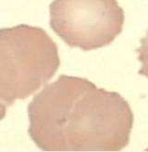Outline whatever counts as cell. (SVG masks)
Instances as JSON below:
<instances>
[{
    "label": "cell",
    "mask_w": 148,
    "mask_h": 152,
    "mask_svg": "<svg viewBox=\"0 0 148 152\" xmlns=\"http://www.w3.org/2000/svg\"><path fill=\"white\" fill-rule=\"evenodd\" d=\"M29 134L44 151H120L130 142L133 113L117 92L60 75L28 106Z\"/></svg>",
    "instance_id": "cell-1"
},
{
    "label": "cell",
    "mask_w": 148,
    "mask_h": 152,
    "mask_svg": "<svg viewBox=\"0 0 148 152\" xmlns=\"http://www.w3.org/2000/svg\"><path fill=\"white\" fill-rule=\"evenodd\" d=\"M57 47L44 30L20 24L0 29V103L25 99L53 77Z\"/></svg>",
    "instance_id": "cell-2"
},
{
    "label": "cell",
    "mask_w": 148,
    "mask_h": 152,
    "mask_svg": "<svg viewBox=\"0 0 148 152\" xmlns=\"http://www.w3.org/2000/svg\"><path fill=\"white\" fill-rule=\"evenodd\" d=\"M49 9L53 31L70 47L85 51L111 44L124 24L117 0H54Z\"/></svg>",
    "instance_id": "cell-3"
},
{
    "label": "cell",
    "mask_w": 148,
    "mask_h": 152,
    "mask_svg": "<svg viewBox=\"0 0 148 152\" xmlns=\"http://www.w3.org/2000/svg\"><path fill=\"white\" fill-rule=\"evenodd\" d=\"M138 59L142 67L139 71V74L144 75L148 78V32L144 38L141 39V45L137 49Z\"/></svg>",
    "instance_id": "cell-4"
},
{
    "label": "cell",
    "mask_w": 148,
    "mask_h": 152,
    "mask_svg": "<svg viewBox=\"0 0 148 152\" xmlns=\"http://www.w3.org/2000/svg\"><path fill=\"white\" fill-rule=\"evenodd\" d=\"M7 106L3 104V103H0V121L3 120L4 117L6 116V113H7Z\"/></svg>",
    "instance_id": "cell-5"
}]
</instances>
